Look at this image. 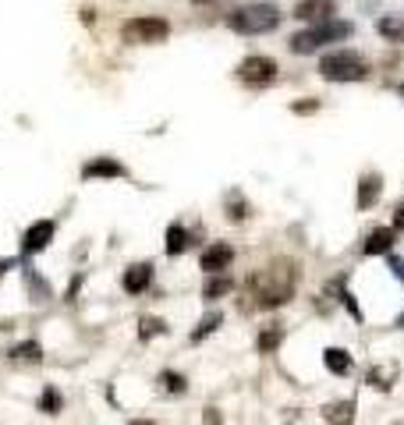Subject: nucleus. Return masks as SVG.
<instances>
[{
    "label": "nucleus",
    "mask_w": 404,
    "mask_h": 425,
    "mask_svg": "<svg viewBox=\"0 0 404 425\" xmlns=\"http://www.w3.org/2000/svg\"><path fill=\"white\" fill-rule=\"evenodd\" d=\"M295 287H298V273L288 259L281 262H270L263 269H256L248 277V294L256 298V309H281L295 298Z\"/></svg>",
    "instance_id": "1"
},
{
    "label": "nucleus",
    "mask_w": 404,
    "mask_h": 425,
    "mask_svg": "<svg viewBox=\"0 0 404 425\" xmlns=\"http://www.w3.org/2000/svg\"><path fill=\"white\" fill-rule=\"evenodd\" d=\"M227 25L238 36H266L281 25V8L266 4V0H259V4H241L227 15Z\"/></svg>",
    "instance_id": "2"
},
{
    "label": "nucleus",
    "mask_w": 404,
    "mask_h": 425,
    "mask_svg": "<svg viewBox=\"0 0 404 425\" xmlns=\"http://www.w3.org/2000/svg\"><path fill=\"white\" fill-rule=\"evenodd\" d=\"M351 33H355V25H351V21L330 18V21H323V25L305 28V33H295V36L288 39V46H291V53H316V50H319V46H326V43L351 39Z\"/></svg>",
    "instance_id": "3"
},
{
    "label": "nucleus",
    "mask_w": 404,
    "mask_h": 425,
    "mask_svg": "<svg viewBox=\"0 0 404 425\" xmlns=\"http://www.w3.org/2000/svg\"><path fill=\"white\" fill-rule=\"evenodd\" d=\"M319 75L326 82H365L369 78V64L365 57H358L355 50H333L319 60Z\"/></svg>",
    "instance_id": "4"
},
{
    "label": "nucleus",
    "mask_w": 404,
    "mask_h": 425,
    "mask_svg": "<svg viewBox=\"0 0 404 425\" xmlns=\"http://www.w3.org/2000/svg\"><path fill=\"white\" fill-rule=\"evenodd\" d=\"M167 36H170V21L160 15H135L121 25V39L132 46H152V43H164Z\"/></svg>",
    "instance_id": "5"
},
{
    "label": "nucleus",
    "mask_w": 404,
    "mask_h": 425,
    "mask_svg": "<svg viewBox=\"0 0 404 425\" xmlns=\"http://www.w3.org/2000/svg\"><path fill=\"white\" fill-rule=\"evenodd\" d=\"M276 75H281V64H276L273 57H263V53H252L238 64V78L248 89H266V85L276 82Z\"/></svg>",
    "instance_id": "6"
},
{
    "label": "nucleus",
    "mask_w": 404,
    "mask_h": 425,
    "mask_svg": "<svg viewBox=\"0 0 404 425\" xmlns=\"http://www.w3.org/2000/svg\"><path fill=\"white\" fill-rule=\"evenodd\" d=\"M53 234H57V220H36L33 227L21 234V252H25V255H39V252H46L50 241H53Z\"/></svg>",
    "instance_id": "7"
},
{
    "label": "nucleus",
    "mask_w": 404,
    "mask_h": 425,
    "mask_svg": "<svg viewBox=\"0 0 404 425\" xmlns=\"http://www.w3.org/2000/svg\"><path fill=\"white\" fill-rule=\"evenodd\" d=\"M117 181V177H128V167L117 163L114 156H92L82 163V181Z\"/></svg>",
    "instance_id": "8"
},
{
    "label": "nucleus",
    "mask_w": 404,
    "mask_h": 425,
    "mask_svg": "<svg viewBox=\"0 0 404 425\" xmlns=\"http://www.w3.org/2000/svg\"><path fill=\"white\" fill-rule=\"evenodd\" d=\"M231 262H234V248L227 245V241H213V245L202 252V259H199L206 277H213V273H227Z\"/></svg>",
    "instance_id": "9"
},
{
    "label": "nucleus",
    "mask_w": 404,
    "mask_h": 425,
    "mask_svg": "<svg viewBox=\"0 0 404 425\" xmlns=\"http://www.w3.org/2000/svg\"><path fill=\"white\" fill-rule=\"evenodd\" d=\"M337 15L333 0H298L295 4V18L298 21H308V25H323Z\"/></svg>",
    "instance_id": "10"
},
{
    "label": "nucleus",
    "mask_w": 404,
    "mask_h": 425,
    "mask_svg": "<svg viewBox=\"0 0 404 425\" xmlns=\"http://www.w3.org/2000/svg\"><path fill=\"white\" fill-rule=\"evenodd\" d=\"M152 273H157V266H152V262H135V266L124 269L121 287L128 291V294H146L152 287Z\"/></svg>",
    "instance_id": "11"
},
{
    "label": "nucleus",
    "mask_w": 404,
    "mask_h": 425,
    "mask_svg": "<svg viewBox=\"0 0 404 425\" xmlns=\"http://www.w3.org/2000/svg\"><path fill=\"white\" fill-rule=\"evenodd\" d=\"M394 241H397V230L394 227H376V230L362 241V255H390L394 252Z\"/></svg>",
    "instance_id": "12"
},
{
    "label": "nucleus",
    "mask_w": 404,
    "mask_h": 425,
    "mask_svg": "<svg viewBox=\"0 0 404 425\" xmlns=\"http://www.w3.org/2000/svg\"><path fill=\"white\" fill-rule=\"evenodd\" d=\"M401 376V365L397 361H380V365H372L369 372H365V383L372 386V390H394V379Z\"/></svg>",
    "instance_id": "13"
},
{
    "label": "nucleus",
    "mask_w": 404,
    "mask_h": 425,
    "mask_svg": "<svg viewBox=\"0 0 404 425\" xmlns=\"http://www.w3.org/2000/svg\"><path fill=\"white\" fill-rule=\"evenodd\" d=\"M380 192H383V177L380 174H365L358 181V209H372L380 202Z\"/></svg>",
    "instance_id": "14"
},
{
    "label": "nucleus",
    "mask_w": 404,
    "mask_h": 425,
    "mask_svg": "<svg viewBox=\"0 0 404 425\" xmlns=\"http://www.w3.org/2000/svg\"><path fill=\"white\" fill-rule=\"evenodd\" d=\"M323 418H326V425H351V422H355V401H351V397L330 401V404L323 408Z\"/></svg>",
    "instance_id": "15"
},
{
    "label": "nucleus",
    "mask_w": 404,
    "mask_h": 425,
    "mask_svg": "<svg viewBox=\"0 0 404 425\" xmlns=\"http://www.w3.org/2000/svg\"><path fill=\"white\" fill-rule=\"evenodd\" d=\"M323 365H326L333 376H351L355 361H351V354H348L344 347H326V351H323Z\"/></svg>",
    "instance_id": "16"
},
{
    "label": "nucleus",
    "mask_w": 404,
    "mask_h": 425,
    "mask_svg": "<svg viewBox=\"0 0 404 425\" xmlns=\"http://www.w3.org/2000/svg\"><path fill=\"white\" fill-rule=\"evenodd\" d=\"M231 291H234V280L227 277V273H213V277H206V284H202V298L206 301H220Z\"/></svg>",
    "instance_id": "17"
},
{
    "label": "nucleus",
    "mask_w": 404,
    "mask_h": 425,
    "mask_svg": "<svg viewBox=\"0 0 404 425\" xmlns=\"http://www.w3.org/2000/svg\"><path fill=\"white\" fill-rule=\"evenodd\" d=\"M281 344H284V326H281V323H270V326H263V329H259V337H256L259 354H273Z\"/></svg>",
    "instance_id": "18"
},
{
    "label": "nucleus",
    "mask_w": 404,
    "mask_h": 425,
    "mask_svg": "<svg viewBox=\"0 0 404 425\" xmlns=\"http://www.w3.org/2000/svg\"><path fill=\"white\" fill-rule=\"evenodd\" d=\"M188 245H192V241H188V230H184L181 224H170V227H167V245H164V248H167V255H170V259H177Z\"/></svg>",
    "instance_id": "19"
},
{
    "label": "nucleus",
    "mask_w": 404,
    "mask_h": 425,
    "mask_svg": "<svg viewBox=\"0 0 404 425\" xmlns=\"http://www.w3.org/2000/svg\"><path fill=\"white\" fill-rule=\"evenodd\" d=\"M220 326H224V316H220V312H209V316H202V319H199V326L192 329V344H202V341L209 337V333H216Z\"/></svg>",
    "instance_id": "20"
},
{
    "label": "nucleus",
    "mask_w": 404,
    "mask_h": 425,
    "mask_svg": "<svg viewBox=\"0 0 404 425\" xmlns=\"http://www.w3.org/2000/svg\"><path fill=\"white\" fill-rule=\"evenodd\" d=\"M8 358H15V361H39L43 358V344L39 341H21V344H15L8 351Z\"/></svg>",
    "instance_id": "21"
},
{
    "label": "nucleus",
    "mask_w": 404,
    "mask_h": 425,
    "mask_svg": "<svg viewBox=\"0 0 404 425\" xmlns=\"http://www.w3.org/2000/svg\"><path fill=\"white\" fill-rule=\"evenodd\" d=\"M39 411H43V415H60V411H64V397H60L57 386H43V393H39Z\"/></svg>",
    "instance_id": "22"
},
{
    "label": "nucleus",
    "mask_w": 404,
    "mask_h": 425,
    "mask_svg": "<svg viewBox=\"0 0 404 425\" xmlns=\"http://www.w3.org/2000/svg\"><path fill=\"white\" fill-rule=\"evenodd\" d=\"M157 383H160V390H164V393H174V397L188 390V379H184L181 372H174V369H164V372L157 376Z\"/></svg>",
    "instance_id": "23"
},
{
    "label": "nucleus",
    "mask_w": 404,
    "mask_h": 425,
    "mask_svg": "<svg viewBox=\"0 0 404 425\" xmlns=\"http://www.w3.org/2000/svg\"><path fill=\"white\" fill-rule=\"evenodd\" d=\"M160 333H167V323L160 316H142L139 319V341H152V337H160Z\"/></svg>",
    "instance_id": "24"
},
{
    "label": "nucleus",
    "mask_w": 404,
    "mask_h": 425,
    "mask_svg": "<svg viewBox=\"0 0 404 425\" xmlns=\"http://www.w3.org/2000/svg\"><path fill=\"white\" fill-rule=\"evenodd\" d=\"M380 36H387L390 43H404V21L397 18V15H390V18H380Z\"/></svg>",
    "instance_id": "25"
},
{
    "label": "nucleus",
    "mask_w": 404,
    "mask_h": 425,
    "mask_svg": "<svg viewBox=\"0 0 404 425\" xmlns=\"http://www.w3.org/2000/svg\"><path fill=\"white\" fill-rule=\"evenodd\" d=\"M227 217H231L234 224H241V220L248 217V206H245V199H241L238 192H231V199H227Z\"/></svg>",
    "instance_id": "26"
},
{
    "label": "nucleus",
    "mask_w": 404,
    "mask_h": 425,
    "mask_svg": "<svg viewBox=\"0 0 404 425\" xmlns=\"http://www.w3.org/2000/svg\"><path fill=\"white\" fill-rule=\"evenodd\" d=\"M291 110H295V114H316L319 103H316V100H305V103H291Z\"/></svg>",
    "instance_id": "27"
},
{
    "label": "nucleus",
    "mask_w": 404,
    "mask_h": 425,
    "mask_svg": "<svg viewBox=\"0 0 404 425\" xmlns=\"http://www.w3.org/2000/svg\"><path fill=\"white\" fill-rule=\"evenodd\" d=\"M387 259H390V269H394V277H397V280L404 284V259H401V255H387Z\"/></svg>",
    "instance_id": "28"
},
{
    "label": "nucleus",
    "mask_w": 404,
    "mask_h": 425,
    "mask_svg": "<svg viewBox=\"0 0 404 425\" xmlns=\"http://www.w3.org/2000/svg\"><path fill=\"white\" fill-rule=\"evenodd\" d=\"M224 418H220V411H216V408H206L202 411V425H220Z\"/></svg>",
    "instance_id": "29"
},
{
    "label": "nucleus",
    "mask_w": 404,
    "mask_h": 425,
    "mask_svg": "<svg viewBox=\"0 0 404 425\" xmlns=\"http://www.w3.org/2000/svg\"><path fill=\"white\" fill-rule=\"evenodd\" d=\"M394 230L397 234L404 230V202H397V209H394Z\"/></svg>",
    "instance_id": "30"
},
{
    "label": "nucleus",
    "mask_w": 404,
    "mask_h": 425,
    "mask_svg": "<svg viewBox=\"0 0 404 425\" xmlns=\"http://www.w3.org/2000/svg\"><path fill=\"white\" fill-rule=\"evenodd\" d=\"M15 266H18L15 259H0V277H4V273H8V269H15Z\"/></svg>",
    "instance_id": "31"
},
{
    "label": "nucleus",
    "mask_w": 404,
    "mask_h": 425,
    "mask_svg": "<svg viewBox=\"0 0 404 425\" xmlns=\"http://www.w3.org/2000/svg\"><path fill=\"white\" fill-rule=\"evenodd\" d=\"M128 425H160V422H152V418H132Z\"/></svg>",
    "instance_id": "32"
},
{
    "label": "nucleus",
    "mask_w": 404,
    "mask_h": 425,
    "mask_svg": "<svg viewBox=\"0 0 404 425\" xmlns=\"http://www.w3.org/2000/svg\"><path fill=\"white\" fill-rule=\"evenodd\" d=\"M192 4H213V0H192Z\"/></svg>",
    "instance_id": "33"
},
{
    "label": "nucleus",
    "mask_w": 404,
    "mask_h": 425,
    "mask_svg": "<svg viewBox=\"0 0 404 425\" xmlns=\"http://www.w3.org/2000/svg\"><path fill=\"white\" fill-rule=\"evenodd\" d=\"M397 329H404V316H401V319H397Z\"/></svg>",
    "instance_id": "34"
},
{
    "label": "nucleus",
    "mask_w": 404,
    "mask_h": 425,
    "mask_svg": "<svg viewBox=\"0 0 404 425\" xmlns=\"http://www.w3.org/2000/svg\"><path fill=\"white\" fill-rule=\"evenodd\" d=\"M390 425H404V422H390Z\"/></svg>",
    "instance_id": "35"
}]
</instances>
